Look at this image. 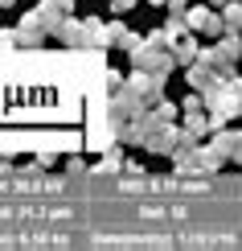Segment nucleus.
Wrapping results in <instances>:
<instances>
[{
	"label": "nucleus",
	"mask_w": 242,
	"mask_h": 251,
	"mask_svg": "<svg viewBox=\"0 0 242 251\" xmlns=\"http://www.w3.org/2000/svg\"><path fill=\"white\" fill-rule=\"evenodd\" d=\"M189 29L193 33H209V37H222L226 33V21L218 17V13H209V8H189Z\"/></svg>",
	"instance_id": "1"
},
{
	"label": "nucleus",
	"mask_w": 242,
	"mask_h": 251,
	"mask_svg": "<svg viewBox=\"0 0 242 251\" xmlns=\"http://www.w3.org/2000/svg\"><path fill=\"white\" fill-rule=\"evenodd\" d=\"M49 33H45V25H41V21L29 13L25 21H21L17 25V46H25V50H33V46H41V41H45Z\"/></svg>",
	"instance_id": "2"
},
{
	"label": "nucleus",
	"mask_w": 242,
	"mask_h": 251,
	"mask_svg": "<svg viewBox=\"0 0 242 251\" xmlns=\"http://www.w3.org/2000/svg\"><path fill=\"white\" fill-rule=\"evenodd\" d=\"M58 37H62V46H70V50H87V25H82V21H70V17H62V25H58Z\"/></svg>",
	"instance_id": "3"
},
{
	"label": "nucleus",
	"mask_w": 242,
	"mask_h": 251,
	"mask_svg": "<svg viewBox=\"0 0 242 251\" xmlns=\"http://www.w3.org/2000/svg\"><path fill=\"white\" fill-rule=\"evenodd\" d=\"M222 21H226V33H238L242 29V0H234V4H222Z\"/></svg>",
	"instance_id": "4"
},
{
	"label": "nucleus",
	"mask_w": 242,
	"mask_h": 251,
	"mask_svg": "<svg viewBox=\"0 0 242 251\" xmlns=\"http://www.w3.org/2000/svg\"><path fill=\"white\" fill-rule=\"evenodd\" d=\"M197 54H201V50H197L193 33H185V37H181V41H176V46H173V58H176V62H193Z\"/></svg>",
	"instance_id": "5"
},
{
	"label": "nucleus",
	"mask_w": 242,
	"mask_h": 251,
	"mask_svg": "<svg viewBox=\"0 0 242 251\" xmlns=\"http://www.w3.org/2000/svg\"><path fill=\"white\" fill-rule=\"evenodd\" d=\"M209 124H214V120H205V116H197V111H189V124H185V128H189V132H193V136H197V140H201V136L209 132Z\"/></svg>",
	"instance_id": "6"
},
{
	"label": "nucleus",
	"mask_w": 242,
	"mask_h": 251,
	"mask_svg": "<svg viewBox=\"0 0 242 251\" xmlns=\"http://www.w3.org/2000/svg\"><path fill=\"white\" fill-rule=\"evenodd\" d=\"M115 46H119V50H128V54H132V50H135V46H140V37H135V33H132V29H123V33H119V37H115Z\"/></svg>",
	"instance_id": "7"
},
{
	"label": "nucleus",
	"mask_w": 242,
	"mask_h": 251,
	"mask_svg": "<svg viewBox=\"0 0 242 251\" xmlns=\"http://www.w3.org/2000/svg\"><path fill=\"white\" fill-rule=\"evenodd\" d=\"M119 165H123V152H119V149H111L107 156H103V165H99V169H111V173H115Z\"/></svg>",
	"instance_id": "8"
},
{
	"label": "nucleus",
	"mask_w": 242,
	"mask_h": 251,
	"mask_svg": "<svg viewBox=\"0 0 242 251\" xmlns=\"http://www.w3.org/2000/svg\"><path fill=\"white\" fill-rule=\"evenodd\" d=\"M156 116H160V120H173L176 107H173V103H160V107H156Z\"/></svg>",
	"instance_id": "9"
},
{
	"label": "nucleus",
	"mask_w": 242,
	"mask_h": 251,
	"mask_svg": "<svg viewBox=\"0 0 242 251\" xmlns=\"http://www.w3.org/2000/svg\"><path fill=\"white\" fill-rule=\"evenodd\" d=\"M181 107H185V111H201V99H197V95H189V99L181 103Z\"/></svg>",
	"instance_id": "10"
},
{
	"label": "nucleus",
	"mask_w": 242,
	"mask_h": 251,
	"mask_svg": "<svg viewBox=\"0 0 242 251\" xmlns=\"http://www.w3.org/2000/svg\"><path fill=\"white\" fill-rule=\"evenodd\" d=\"M45 4H54V8H62V13H70V8H74V0H45Z\"/></svg>",
	"instance_id": "11"
},
{
	"label": "nucleus",
	"mask_w": 242,
	"mask_h": 251,
	"mask_svg": "<svg viewBox=\"0 0 242 251\" xmlns=\"http://www.w3.org/2000/svg\"><path fill=\"white\" fill-rule=\"evenodd\" d=\"M168 13H176V17H181V13H185V0H168Z\"/></svg>",
	"instance_id": "12"
},
{
	"label": "nucleus",
	"mask_w": 242,
	"mask_h": 251,
	"mask_svg": "<svg viewBox=\"0 0 242 251\" xmlns=\"http://www.w3.org/2000/svg\"><path fill=\"white\" fill-rule=\"evenodd\" d=\"M13 4H17V0H0V8H13Z\"/></svg>",
	"instance_id": "13"
},
{
	"label": "nucleus",
	"mask_w": 242,
	"mask_h": 251,
	"mask_svg": "<svg viewBox=\"0 0 242 251\" xmlns=\"http://www.w3.org/2000/svg\"><path fill=\"white\" fill-rule=\"evenodd\" d=\"M148 4H168V0H148Z\"/></svg>",
	"instance_id": "14"
},
{
	"label": "nucleus",
	"mask_w": 242,
	"mask_h": 251,
	"mask_svg": "<svg viewBox=\"0 0 242 251\" xmlns=\"http://www.w3.org/2000/svg\"><path fill=\"white\" fill-rule=\"evenodd\" d=\"M209 4H226V0H209Z\"/></svg>",
	"instance_id": "15"
}]
</instances>
